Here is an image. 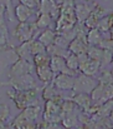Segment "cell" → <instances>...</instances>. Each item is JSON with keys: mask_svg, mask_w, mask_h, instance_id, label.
I'll use <instances>...</instances> for the list:
<instances>
[{"mask_svg": "<svg viewBox=\"0 0 113 129\" xmlns=\"http://www.w3.org/2000/svg\"><path fill=\"white\" fill-rule=\"evenodd\" d=\"M15 50H16V53H18V55H19L20 59H25L28 61L34 63V55H32L31 49H30V42L21 43Z\"/></svg>", "mask_w": 113, "mask_h": 129, "instance_id": "obj_19", "label": "cell"}, {"mask_svg": "<svg viewBox=\"0 0 113 129\" xmlns=\"http://www.w3.org/2000/svg\"><path fill=\"white\" fill-rule=\"evenodd\" d=\"M57 3V5H62V4H67V3H75L76 0H55Z\"/></svg>", "mask_w": 113, "mask_h": 129, "instance_id": "obj_37", "label": "cell"}, {"mask_svg": "<svg viewBox=\"0 0 113 129\" xmlns=\"http://www.w3.org/2000/svg\"><path fill=\"white\" fill-rule=\"evenodd\" d=\"M72 100L75 102V104L77 107H80L86 113L91 109V107L94 103L91 98V94H86V93H76V94H74Z\"/></svg>", "mask_w": 113, "mask_h": 129, "instance_id": "obj_15", "label": "cell"}, {"mask_svg": "<svg viewBox=\"0 0 113 129\" xmlns=\"http://www.w3.org/2000/svg\"><path fill=\"white\" fill-rule=\"evenodd\" d=\"M54 44H56V45H58V46H61V48H65V49H68V45H70V42L62 35V34H56V38H55V42Z\"/></svg>", "mask_w": 113, "mask_h": 129, "instance_id": "obj_33", "label": "cell"}, {"mask_svg": "<svg viewBox=\"0 0 113 129\" xmlns=\"http://www.w3.org/2000/svg\"><path fill=\"white\" fill-rule=\"evenodd\" d=\"M78 60H80V69L78 72L90 77H96L98 75L100 70H101V63L97 60L91 59L87 53L84 54H80L78 55Z\"/></svg>", "mask_w": 113, "mask_h": 129, "instance_id": "obj_4", "label": "cell"}, {"mask_svg": "<svg viewBox=\"0 0 113 129\" xmlns=\"http://www.w3.org/2000/svg\"><path fill=\"white\" fill-rule=\"evenodd\" d=\"M38 10H40L38 13L48 14L54 19H57L58 14H60V6L57 5V3L55 0H40Z\"/></svg>", "mask_w": 113, "mask_h": 129, "instance_id": "obj_14", "label": "cell"}, {"mask_svg": "<svg viewBox=\"0 0 113 129\" xmlns=\"http://www.w3.org/2000/svg\"><path fill=\"white\" fill-rule=\"evenodd\" d=\"M77 24L75 14V3H67L60 5V14L56 19L55 31L56 33H64L66 30L72 29Z\"/></svg>", "mask_w": 113, "mask_h": 129, "instance_id": "obj_1", "label": "cell"}, {"mask_svg": "<svg viewBox=\"0 0 113 129\" xmlns=\"http://www.w3.org/2000/svg\"><path fill=\"white\" fill-rule=\"evenodd\" d=\"M38 89H29V90H16V89H11L8 91V95L10 96V99L16 104V107L19 109H25L31 105H38Z\"/></svg>", "mask_w": 113, "mask_h": 129, "instance_id": "obj_2", "label": "cell"}, {"mask_svg": "<svg viewBox=\"0 0 113 129\" xmlns=\"http://www.w3.org/2000/svg\"><path fill=\"white\" fill-rule=\"evenodd\" d=\"M100 46L104 50H110L113 53V38H108V39H103L102 43L100 44Z\"/></svg>", "mask_w": 113, "mask_h": 129, "instance_id": "obj_36", "label": "cell"}, {"mask_svg": "<svg viewBox=\"0 0 113 129\" xmlns=\"http://www.w3.org/2000/svg\"><path fill=\"white\" fill-rule=\"evenodd\" d=\"M77 129H90V128H88L87 125H84V124H82V125H81L80 128H77Z\"/></svg>", "mask_w": 113, "mask_h": 129, "instance_id": "obj_38", "label": "cell"}, {"mask_svg": "<svg viewBox=\"0 0 113 129\" xmlns=\"http://www.w3.org/2000/svg\"><path fill=\"white\" fill-rule=\"evenodd\" d=\"M93 9V5L90 4V1L81 0V1H75V14L77 23H84V20L88 18Z\"/></svg>", "mask_w": 113, "mask_h": 129, "instance_id": "obj_12", "label": "cell"}, {"mask_svg": "<svg viewBox=\"0 0 113 129\" xmlns=\"http://www.w3.org/2000/svg\"><path fill=\"white\" fill-rule=\"evenodd\" d=\"M86 38H87L88 45H92V46H100V44L102 43V40H103V35L97 28L88 29Z\"/></svg>", "mask_w": 113, "mask_h": 129, "instance_id": "obj_21", "label": "cell"}, {"mask_svg": "<svg viewBox=\"0 0 113 129\" xmlns=\"http://www.w3.org/2000/svg\"><path fill=\"white\" fill-rule=\"evenodd\" d=\"M30 49H31V53L32 55H38V54H41V53H45L46 51V46L41 43L38 39H32L30 40Z\"/></svg>", "mask_w": 113, "mask_h": 129, "instance_id": "obj_30", "label": "cell"}, {"mask_svg": "<svg viewBox=\"0 0 113 129\" xmlns=\"http://www.w3.org/2000/svg\"><path fill=\"white\" fill-rule=\"evenodd\" d=\"M19 59V55L16 53V50L11 49V48H6V46H1L0 48V69L2 68H11V65Z\"/></svg>", "mask_w": 113, "mask_h": 129, "instance_id": "obj_8", "label": "cell"}, {"mask_svg": "<svg viewBox=\"0 0 113 129\" xmlns=\"http://www.w3.org/2000/svg\"><path fill=\"white\" fill-rule=\"evenodd\" d=\"M112 60H113V53L110 50H104L103 49V55L101 59V69L107 68L108 65H112Z\"/></svg>", "mask_w": 113, "mask_h": 129, "instance_id": "obj_32", "label": "cell"}, {"mask_svg": "<svg viewBox=\"0 0 113 129\" xmlns=\"http://www.w3.org/2000/svg\"><path fill=\"white\" fill-rule=\"evenodd\" d=\"M78 120L80 119H78V115L76 113H70V114H66L62 117L61 124L65 129H72L78 124Z\"/></svg>", "mask_w": 113, "mask_h": 129, "instance_id": "obj_26", "label": "cell"}, {"mask_svg": "<svg viewBox=\"0 0 113 129\" xmlns=\"http://www.w3.org/2000/svg\"><path fill=\"white\" fill-rule=\"evenodd\" d=\"M42 98L45 100H54V102H57L60 104H62V102H64V98L60 94L58 89L52 83L46 84V86L42 89Z\"/></svg>", "mask_w": 113, "mask_h": 129, "instance_id": "obj_16", "label": "cell"}, {"mask_svg": "<svg viewBox=\"0 0 113 129\" xmlns=\"http://www.w3.org/2000/svg\"><path fill=\"white\" fill-rule=\"evenodd\" d=\"M106 15V9L98 4H93V9L91 11V14L88 15V18L84 20V25L88 28V29H93V28H97L100 20Z\"/></svg>", "mask_w": 113, "mask_h": 129, "instance_id": "obj_10", "label": "cell"}, {"mask_svg": "<svg viewBox=\"0 0 113 129\" xmlns=\"http://www.w3.org/2000/svg\"><path fill=\"white\" fill-rule=\"evenodd\" d=\"M11 125L14 127V129H35L38 127L35 124V122H31V120L25 119L21 114H19L14 119V122L11 123Z\"/></svg>", "mask_w": 113, "mask_h": 129, "instance_id": "obj_23", "label": "cell"}, {"mask_svg": "<svg viewBox=\"0 0 113 129\" xmlns=\"http://www.w3.org/2000/svg\"><path fill=\"white\" fill-rule=\"evenodd\" d=\"M112 65H113V60H112Z\"/></svg>", "mask_w": 113, "mask_h": 129, "instance_id": "obj_42", "label": "cell"}, {"mask_svg": "<svg viewBox=\"0 0 113 129\" xmlns=\"http://www.w3.org/2000/svg\"><path fill=\"white\" fill-rule=\"evenodd\" d=\"M112 129H113V128H112Z\"/></svg>", "mask_w": 113, "mask_h": 129, "instance_id": "obj_43", "label": "cell"}, {"mask_svg": "<svg viewBox=\"0 0 113 129\" xmlns=\"http://www.w3.org/2000/svg\"><path fill=\"white\" fill-rule=\"evenodd\" d=\"M66 64H67V67H68L71 70H74V72H76V73H78V69H80V60H78V55L70 53V55L66 58Z\"/></svg>", "mask_w": 113, "mask_h": 129, "instance_id": "obj_31", "label": "cell"}, {"mask_svg": "<svg viewBox=\"0 0 113 129\" xmlns=\"http://www.w3.org/2000/svg\"><path fill=\"white\" fill-rule=\"evenodd\" d=\"M5 84H10L14 89L16 90H29V89H34L36 88L35 84V79L32 77V73L30 74H25L22 77H18V78H10L8 83Z\"/></svg>", "mask_w": 113, "mask_h": 129, "instance_id": "obj_7", "label": "cell"}, {"mask_svg": "<svg viewBox=\"0 0 113 129\" xmlns=\"http://www.w3.org/2000/svg\"><path fill=\"white\" fill-rule=\"evenodd\" d=\"M35 72H36V75L38 78L45 84H50L54 82V78H55V73L52 72L51 67L50 65H42V67H35Z\"/></svg>", "mask_w": 113, "mask_h": 129, "instance_id": "obj_17", "label": "cell"}, {"mask_svg": "<svg viewBox=\"0 0 113 129\" xmlns=\"http://www.w3.org/2000/svg\"><path fill=\"white\" fill-rule=\"evenodd\" d=\"M52 23H54V18L48 14H45V13H38L36 21H35L38 30H44V29L50 28L52 25Z\"/></svg>", "mask_w": 113, "mask_h": 129, "instance_id": "obj_24", "label": "cell"}, {"mask_svg": "<svg viewBox=\"0 0 113 129\" xmlns=\"http://www.w3.org/2000/svg\"><path fill=\"white\" fill-rule=\"evenodd\" d=\"M15 18L19 20V23H26V21H35L34 18L36 19L38 15L34 9L28 8L22 4H18L15 6Z\"/></svg>", "mask_w": 113, "mask_h": 129, "instance_id": "obj_11", "label": "cell"}, {"mask_svg": "<svg viewBox=\"0 0 113 129\" xmlns=\"http://www.w3.org/2000/svg\"><path fill=\"white\" fill-rule=\"evenodd\" d=\"M20 114L28 120L36 122L38 119V117L41 115V108L38 105H31V107H28V108L22 109V112Z\"/></svg>", "mask_w": 113, "mask_h": 129, "instance_id": "obj_22", "label": "cell"}, {"mask_svg": "<svg viewBox=\"0 0 113 129\" xmlns=\"http://www.w3.org/2000/svg\"><path fill=\"white\" fill-rule=\"evenodd\" d=\"M51 56L47 54V51L41 53L34 56V65L35 67H42V65H50Z\"/></svg>", "mask_w": 113, "mask_h": 129, "instance_id": "obj_29", "label": "cell"}, {"mask_svg": "<svg viewBox=\"0 0 113 129\" xmlns=\"http://www.w3.org/2000/svg\"><path fill=\"white\" fill-rule=\"evenodd\" d=\"M76 77L68 75V74H56L54 78L52 84L58 90H72L75 85Z\"/></svg>", "mask_w": 113, "mask_h": 129, "instance_id": "obj_13", "label": "cell"}, {"mask_svg": "<svg viewBox=\"0 0 113 129\" xmlns=\"http://www.w3.org/2000/svg\"><path fill=\"white\" fill-rule=\"evenodd\" d=\"M101 73H98V83H102V84H110V83H113V73L112 70H108V69H102L100 70Z\"/></svg>", "mask_w": 113, "mask_h": 129, "instance_id": "obj_27", "label": "cell"}, {"mask_svg": "<svg viewBox=\"0 0 113 129\" xmlns=\"http://www.w3.org/2000/svg\"><path fill=\"white\" fill-rule=\"evenodd\" d=\"M36 30H38V29L35 21L19 23V25L16 26V29L14 31V35L20 43H25V42H30L34 39Z\"/></svg>", "mask_w": 113, "mask_h": 129, "instance_id": "obj_5", "label": "cell"}, {"mask_svg": "<svg viewBox=\"0 0 113 129\" xmlns=\"http://www.w3.org/2000/svg\"><path fill=\"white\" fill-rule=\"evenodd\" d=\"M20 4L28 6V8H31V9H38V5H40V0H19Z\"/></svg>", "mask_w": 113, "mask_h": 129, "instance_id": "obj_35", "label": "cell"}, {"mask_svg": "<svg viewBox=\"0 0 113 129\" xmlns=\"http://www.w3.org/2000/svg\"><path fill=\"white\" fill-rule=\"evenodd\" d=\"M111 70H112V73H113V65H112V69H111Z\"/></svg>", "mask_w": 113, "mask_h": 129, "instance_id": "obj_40", "label": "cell"}, {"mask_svg": "<svg viewBox=\"0 0 113 129\" xmlns=\"http://www.w3.org/2000/svg\"><path fill=\"white\" fill-rule=\"evenodd\" d=\"M32 70H35L34 63L19 58V59L11 65V68L9 69L8 75H9V79H10V78H18V77H22V75H25V74H30V73H32Z\"/></svg>", "mask_w": 113, "mask_h": 129, "instance_id": "obj_6", "label": "cell"}, {"mask_svg": "<svg viewBox=\"0 0 113 129\" xmlns=\"http://www.w3.org/2000/svg\"><path fill=\"white\" fill-rule=\"evenodd\" d=\"M87 55L93 59V60H97L101 63V59H102V55H103V49L101 46H92L90 45L88 50H87Z\"/></svg>", "mask_w": 113, "mask_h": 129, "instance_id": "obj_28", "label": "cell"}, {"mask_svg": "<svg viewBox=\"0 0 113 129\" xmlns=\"http://www.w3.org/2000/svg\"><path fill=\"white\" fill-rule=\"evenodd\" d=\"M35 129H40V128H38V127H36V128H35Z\"/></svg>", "mask_w": 113, "mask_h": 129, "instance_id": "obj_41", "label": "cell"}, {"mask_svg": "<svg viewBox=\"0 0 113 129\" xmlns=\"http://www.w3.org/2000/svg\"><path fill=\"white\" fill-rule=\"evenodd\" d=\"M113 28V14H106L98 23L97 29L102 33V35L108 34L111 35V30Z\"/></svg>", "mask_w": 113, "mask_h": 129, "instance_id": "obj_18", "label": "cell"}, {"mask_svg": "<svg viewBox=\"0 0 113 129\" xmlns=\"http://www.w3.org/2000/svg\"><path fill=\"white\" fill-rule=\"evenodd\" d=\"M98 84V80L94 79V77H90L86 74H77L75 79V85H74V94L76 93H86V94H91L93 91V89Z\"/></svg>", "mask_w": 113, "mask_h": 129, "instance_id": "obj_3", "label": "cell"}, {"mask_svg": "<svg viewBox=\"0 0 113 129\" xmlns=\"http://www.w3.org/2000/svg\"><path fill=\"white\" fill-rule=\"evenodd\" d=\"M9 113H10L9 107L6 104H0V120L6 122L9 118Z\"/></svg>", "mask_w": 113, "mask_h": 129, "instance_id": "obj_34", "label": "cell"}, {"mask_svg": "<svg viewBox=\"0 0 113 129\" xmlns=\"http://www.w3.org/2000/svg\"><path fill=\"white\" fill-rule=\"evenodd\" d=\"M56 34H57V33H56L54 29H51V28H47V29H44V30H41V33L38 34V39L42 44H44L46 48H47L48 45L54 44V42H55V38H56Z\"/></svg>", "mask_w": 113, "mask_h": 129, "instance_id": "obj_20", "label": "cell"}, {"mask_svg": "<svg viewBox=\"0 0 113 129\" xmlns=\"http://www.w3.org/2000/svg\"><path fill=\"white\" fill-rule=\"evenodd\" d=\"M50 67L52 69V72L55 74H68V75H74L76 77L77 73L71 70L67 64H66V59L61 58V56H51L50 60Z\"/></svg>", "mask_w": 113, "mask_h": 129, "instance_id": "obj_9", "label": "cell"}, {"mask_svg": "<svg viewBox=\"0 0 113 129\" xmlns=\"http://www.w3.org/2000/svg\"><path fill=\"white\" fill-rule=\"evenodd\" d=\"M86 1H90V3H91V1H93V0H86Z\"/></svg>", "mask_w": 113, "mask_h": 129, "instance_id": "obj_39", "label": "cell"}, {"mask_svg": "<svg viewBox=\"0 0 113 129\" xmlns=\"http://www.w3.org/2000/svg\"><path fill=\"white\" fill-rule=\"evenodd\" d=\"M46 51L50 56H61V58H67L70 55V50L68 49H65V48H61L56 44H51L46 48Z\"/></svg>", "mask_w": 113, "mask_h": 129, "instance_id": "obj_25", "label": "cell"}]
</instances>
